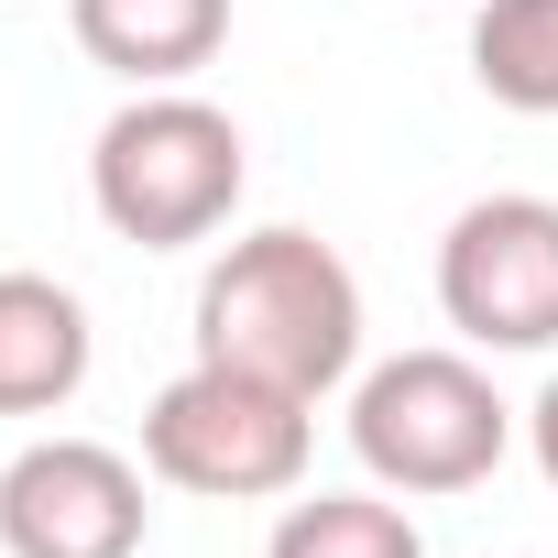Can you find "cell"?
<instances>
[{"label":"cell","mask_w":558,"mask_h":558,"mask_svg":"<svg viewBox=\"0 0 558 558\" xmlns=\"http://www.w3.org/2000/svg\"><path fill=\"white\" fill-rule=\"evenodd\" d=\"M525 438H536V471L558 482V373H547V395L525 405Z\"/></svg>","instance_id":"11"},{"label":"cell","mask_w":558,"mask_h":558,"mask_svg":"<svg viewBox=\"0 0 558 558\" xmlns=\"http://www.w3.org/2000/svg\"><path fill=\"white\" fill-rule=\"evenodd\" d=\"M197 362H230V373H263L286 395H329L351 384L362 362V286L351 263L318 241V230H241L208 286H197Z\"/></svg>","instance_id":"1"},{"label":"cell","mask_w":558,"mask_h":558,"mask_svg":"<svg viewBox=\"0 0 558 558\" xmlns=\"http://www.w3.org/2000/svg\"><path fill=\"white\" fill-rule=\"evenodd\" d=\"M318 449V405L230 373V362H186L154 405H143V471L208 504H263V493H296Z\"/></svg>","instance_id":"3"},{"label":"cell","mask_w":558,"mask_h":558,"mask_svg":"<svg viewBox=\"0 0 558 558\" xmlns=\"http://www.w3.org/2000/svg\"><path fill=\"white\" fill-rule=\"evenodd\" d=\"M88 384V307L56 274H0V416H56Z\"/></svg>","instance_id":"8"},{"label":"cell","mask_w":558,"mask_h":558,"mask_svg":"<svg viewBox=\"0 0 558 558\" xmlns=\"http://www.w3.org/2000/svg\"><path fill=\"white\" fill-rule=\"evenodd\" d=\"M263 558H427V536L384 493H307V504H286V525L263 536Z\"/></svg>","instance_id":"10"},{"label":"cell","mask_w":558,"mask_h":558,"mask_svg":"<svg viewBox=\"0 0 558 558\" xmlns=\"http://www.w3.org/2000/svg\"><path fill=\"white\" fill-rule=\"evenodd\" d=\"M143 460L99 438H34L0 471V547L12 558H143Z\"/></svg>","instance_id":"6"},{"label":"cell","mask_w":558,"mask_h":558,"mask_svg":"<svg viewBox=\"0 0 558 558\" xmlns=\"http://www.w3.org/2000/svg\"><path fill=\"white\" fill-rule=\"evenodd\" d=\"M66 23H77L88 66H110L132 88H186L230 45V0H66Z\"/></svg>","instance_id":"7"},{"label":"cell","mask_w":558,"mask_h":558,"mask_svg":"<svg viewBox=\"0 0 558 558\" xmlns=\"http://www.w3.org/2000/svg\"><path fill=\"white\" fill-rule=\"evenodd\" d=\"M252 186V154H241V121L197 88H132L110 121H99V154H88V197L121 241L143 252H186L208 230H230Z\"/></svg>","instance_id":"2"},{"label":"cell","mask_w":558,"mask_h":558,"mask_svg":"<svg viewBox=\"0 0 558 558\" xmlns=\"http://www.w3.org/2000/svg\"><path fill=\"white\" fill-rule=\"evenodd\" d=\"M438 307L471 351H558V197H471L438 241Z\"/></svg>","instance_id":"5"},{"label":"cell","mask_w":558,"mask_h":558,"mask_svg":"<svg viewBox=\"0 0 558 558\" xmlns=\"http://www.w3.org/2000/svg\"><path fill=\"white\" fill-rule=\"evenodd\" d=\"M471 77L493 110L558 121V0H482L471 12Z\"/></svg>","instance_id":"9"},{"label":"cell","mask_w":558,"mask_h":558,"mask_svg":"<svg viewBox=\"0 0 558 558\" xmlns=\"http://www.w3.org/2000/svg\"><path fill=\"white\" fill-rule=\"evenodd\" d=\"M504 438H514V405L471 351H395L351 395V449L384 493H471L504 471Z\"/></svg>","instance_id":"4"}]
</instances>
